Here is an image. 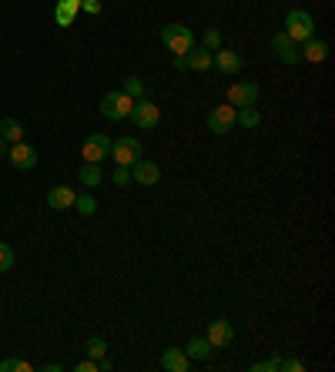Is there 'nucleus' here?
I'll use <instances>...</instances> for the list:
<instances>
[{
	"mask_svg": "<svg viewBox=\"0 0 335 372\" xmlns=\"http://www.w3.org/2000/svg\"><path fill=\"white\" fill-rule=\"evenodd\" d=\"M54 21L61 24V27H71V24H74V14H67V11H61V7H54Z\"/></svg>",
	"mask_w": 335,
	"mask_h": 372,
	"instance_id": "c756f323",
	"label": "nucleus"
},
{
	"mask_svg": "<svg viewBox=\"0 0 335 372\" xmlns=\"http://www.w3.org/2000/svg\"><path fill=\"white\" fill-rule=\"evenodd\" d=\"M212 352H215V346L205 339V336H195V339L185 346V356H188L191 362H208L212 359Z\"/></svg>",
	"mask_w": 335,
	"mask_h": 372,
	"instance_id": "dca6fc26",
	"label": "nucleus"
},
{
	"mask_svg": "<svg viewBox=\"0 0 335 372\" xmlns=\"http://www.w3.org/2000/svg\"><path fill=\"white\" fill-rule=\"evenodd\" d=\"M34 366L31 362H24V359H4L0 362V372H31Z\"/></svg>",
	"mask_w": 335,
	"mask_h": 372,
	"instance_id": "a878e982",
	"label": "nucleus"
},
{
	"mask_svg": "<svg viewBox=\"0 0 335 372\" xmlns=\"http://www.w3.org/2000/svg\"><path fill=\"white\" fill-rule=\"evenodd\" d=\"M4 151H7V141H4V138H0V158H4Z\"/></svg>",
	"mask_w": 335,
	"mask_h": 372,
	"instance_id": "c9c22d12",
	"label": "nucleus"
},
{
	"mask_svg": "<svg viewBox=\"0 0 335 372\" xmlns=\"http://www.w3.org/2000/svg\"><path fill=\"white\" fill-rule=\"evenodd\" d=\"M285 34H289L295 44H302V41H309V37H315V17L309 11H302V7H295V11L285 14Z\"/></svg>",
	"mask_w": 335,
	"mask_h": 372,
	"instance_id": "f03ea898",
	"label": "nucleus"
},
{
	"mask_svg": "<svg viewBox=\"0 0 335 372\" xmlns=\"http://www.w3.org/2000/svg\"><path fill=\"white\" fill-rule=\"evenodd\" d=\"M74 211H78V215H94V211H98V201H94V195H91V191H84V195H74Z\"/></svg>",
	"mask_w": 335,
	"mask_h": 372,
	"instance_id": "4be33fe9",
	"label": "nucleus"
},
{
	"mask_svg": "<svg viewBox=\"0 0 335 372\" xmlns=\"http://www.w3.org/2000/svg\"><path fill=\"white\" fill-rule=\"evenodd\" d=\"M131 108H134V98H128L124 91H108L100 98V114L108 121H124L131 114Z\"/></svg>",
	"mask_w": 335,
	"mask_h": 372,
	"instance_id": "7ed1b4c3",
	"label": "nucleus"
},
{
	"mask_svg": "<svg viewBox=\"0 0 335 372\" xmlns=\"http://www.w3.org/2000/svg\"><path fill=\"white\" fill-rule=\"evenodd\" d=\"M141 154H145V148H141V141L138 138H118V141H111V158L118 164H124V168H131L134 161H141Z\"/></svg>",
	"mask_w": 335,
	"mask_h": 372,
	"instance_id": "20e7f679",
	"label": "nucleus"
},
{
	"mask_svg": "<svg viewBox=\"0 0 335 372\" xmlns=\"http://www.w3.org/2000/svg\"><path fill=\"white\" fill-rule=\"evenodd\" d=\"M272 54L279 57L282 64H289V67H295L302 61V47L295 44V41H292L289 34L282 31V34H275V37H272Z\"/></svg>",
	"mask_w": 335,
	"mask_h": 372,
	"instance_id": "6e6552de",
	"label": "nucleus"
},
{
	"mask_svg": "<svg viewBox=\"0 0 335 372\" xmlns=\"http://www.w3.org/2000/svg\"><path fill=\"white\" fill-rule=\"evenodd\" d=\"M7 158H11V164L17 168V171H31V168H37V151L24 141H14L11 148H7Z\"/></svg>",
	"mask_w": 335,
	"mask_h": 372,
	"instance_id": "9d476101",
	"label": "nucleus"
},
{
	"mask_svg": "<svg viewBox=\"0 0 335 372\" xmlns=\"http://www.w3.org/2000/svg\"><path fill=\"white\" fill-rule=\"evenodd\" d=\"M0 138H4L7 144L24 141V124L17 118H4V121H0Z\"/></svg>",
	"mask_w": 335,
	"mask_h": 372,
	"instance_id": "aec40b11",
	"label": "nucleus"
},
{
	"mask_svg": "<svg viewBox=\"0 0 335 372\" xmlns=\"http://www.w3.org/2000/svg\"><path fill=\"white\" fill-rule=\"evenodd\" d=\"M131 181H138L141 188H155L161 181V168L158 161H134L131 164Z\"/></svg>",
	"mask_w": 335,
	"mask_h": 372,
	"instance_id": "9b49d317",
	"label": "nucleus"
},
{
	"mask_svg": "<svg viewBox=\"0 0 335 372\" xmlns=\"http://www.w3.org/2000/svg\"><path fill=\"white\" fill-rule=\"evenodd\" d=\"M302 61H312V64H322L325 57H329V44L319 41V37H309V41H302Z\"/></svg>",
	"mask_w": 335,
	"mask_h": 372,
	"instance_id": "f3484780",
	"label": "nucleus"
},
{
	"mask_svg": "<svg viewBox=\"0 0 335 372\" xmlns=\"http://www.w3.org/2000/svg\"><path fill=\"white\" fill-rule=\"evenodd\" d=\"M258 98H262V88L252 84V81H234L228 88V104L232 108H252V104H258Z\"/></svg>",
	"mask_w": 335,
	"mask_h": 372,
	"instance_id": "423d86ee",
	"label": "nucleus"
},
{
	"mask_svg": "<svg viewBox=\"0 0 335 372\" xmlns=\"http://www.w3.org/2000/svg\"><path fill=\"white\" fill-rule=\"evenodd\" d=\"M242 54H234V51H228V47H218V51H212V67H218L222 74L234 77L238 71H242Z\"/></svg>",
	"mask_w": 335,
	"mask_h": 372,
	"instance_id": "f8f14e48",
	"label": "nucleus"
},
{
	"mask_svg": "<svg viewBox=\"0 0 335 372\" xmlns=\"http://www.w3.org/2000/svg\"><path fill=\"white\" fill-rule=\"evenodd\" d=\"M234 111L232 104H218V108L208 111V131L212 134H228L234 128Z\"/></svg>",
	"mask_w": 335,
	"mask_h": 372,
	"instance_id": "1a4fd4ad",
	"label": "nucleus"
},
{
	"mask_svg": "<svg viewBox=\"0 0 335 372\" xmlns=\"http://www.w3.org/2000/svg\"><path fill=\"white\" fill-rule=\"evenodd\" d=\"M78 181L84 188H100V181H104V171H100L98 161H84L78 171Z\"/></svg>",
	"mask_w": 335,
	"mask_h": 372,
	"instance_id": "6ab92c4d",
	"label": "nucleus"
},
{
	"mask_svg": "<svg viewBox=\"0 0 335 372\" xmlns=\"http://www.w3.org/2000/svg\"><path fill=\"white\" fill-rule=\"evenodd\" d=\"M205 339L212 342L215 349H225V346H232V339H234L232 322H228V318H215V322H208V336H205Z\"/></svg>",
	"mask_w": 335,
	"mask_h": 372,
	"instance_id": "ddd939ff",
	"label": "nucleus"
},
{
	"mask_svg": "<svg viewBox=\"0 0 335 372\" xmlns=\"http://www.w3.org/2000/svg\"><path fill=\"white\" fill-rule=\"evenodd\" d=\"M81 158L84 161H108L111 158V138L108 134H88L84 144H81Z\"/></svg>",
	"mask_w": 335,
	"mask_h": 372,
	"instance_id": "0eeeda50",
	"label": "nucleus"
},
{
	"mask_svg": "<svg viewBox=\"0 0 335 372\" xmlns=\"http://www.w3.org/2000/svg\"><path fill=\"white\" fill-rule=\"evenodd\" d=\"M84 352H88V359L98 362L100 356H108V342L100 339V336H91V339L84 342Z\"/></svg>",
	"mask_w": 335,
	"mask_h": 372,
	"instance_id": "5701e85b",
	"label": "nucleus"
},
{
	"mask_svg": "<svg viewBox=\"0 0 335 372\" xmlns=\"http://www.w3.org/2000/svg\"><path fill=\"white\" fill-rule=\"evenodd\" d=\"M111 178H114V185H118V188H124L128 181H131V168H124V164H118Z\"/></svg>",
	"mask_w": 335,
	"mask_h": 372,
	"instance_id": "cd10ccee",
	"label": "nucleus"
},
{
	"mask_svg": "<svg viewBox=\"0 0 335 372\" xmlns=\"http://www.w3.org/2000/svg\"><path fill=\"white\" fill-rule=\"evenodd\" d=\"M185 67H188V71H198V74H205V71L212 67V51H205V47H191L188 54H185Z\"/></svg>",
	"mask_w": 335,
	"mask_h": 372,
	"instance_id": "a211bd4d",
	"label": "nucleus"
},
{
	"mask_svg": "<svg viewBox=\"0 0 335 372\" xmlns=\"http://www.w3.org/2000/svg\"><path fill=\"white\" fill-rule=\"evenodd\" d=\"M14 268V248L7 241H0V272H11Z\"/></svg>",
	"mask_w": 335,
	"mask_h": 372,
	"instance_id": "bb28decb",
	"label": "nucleus"
},
{
	"mask_svg": "<svg viewBox=\"0 0 335 372\" xmlns=\"http://www.w3.org/2000/svg\"><path fill=\"white\" fill-rule=\"evenodd\" d=\"M222 31H218V27H208V31L201 34V44H205V51H218V47H222Z\"/></svg>",
	"mask_w": 335,
	"mask_h": 372,
	"instance_id": "393cba45",
	"label": "nucleus"
},
{
	"mask_svg": "<svg viewBox=\"0 0 335 372\" xmlns=\"http://www.w3.org/2000/svg\"><path fill=\"white\" fill-rule=\"evenodd\" d=\"M47 208H54V211L74 208V188L71 185H54L51 191H47Z\"/></svg>",
	"mask_w": 335,
	"mask_h": 372,
	"instance_id": "4468645a",
	"label": "nucleus"
},
{
	"mask_svg": "<svg viewBox=\"0 0 335 372\" xmlns=\"http://www.w3.org/2000/svg\"><path fill=\"white\" fill-rule=\"evenodd\" d=\"M81 11H88V14H100V0H81Z\"/></svg>",
	"mask_w": 335,
	"mask_h": 372,
	"instance_id": "2f4dec72",
	"label": "nucleus"
},
{
	"mask_svg": "<svg viewBox=\"0 0 335 372\" xmlns=\"http://www.w3.org/2000/svg\"><path fill=\"white\" fill-rule=\"evenodd\" d=\"M74 369H78V372H98V362H94V359H84V362H78Z\"/></svg>",
	"mask_w": 335,
	"mask_h": 372,
	"instance_id": "473e14b6",
	"label": "nucleus"
},
{
	"mask_svg": "<svg viewBox=\"0 0 335 372\" xmlns=\"http://www.w3.org/2000/svg\"><path fill=\"white\" fill-rule=\"evenodd\" d=\"M255 372H279L282 369V359H268V362H255L252 366Z\"/></svg>",
	"mask_w": 335,
	"mask_h": 372,
	"instance_id": "c85d7f7f",
	"label": "nucleus"
},
{
	"mask_svg": "<svg viewBox=\"0 0 335 372\" xmlns=\"http://www.w3.org/2000/svg\"><path fill=\"white\" fill-rule=\"evenodd\" d=\"M282 369H292V372H302L305 366H302L299 359H282Z\"/></svg>",
	"mask_w": 335,
	"mask_h": 372,
	"instance_id": "72a5a7b5",
	"label": "nucleus"
},
{
	"mask_svg": "<svg viewBox=\"0 0 335 372\" xmlns=\"http://www.w3.org/2000/svg\"><path fill=\"white\" fill-rule=\"evenodd\" d=\"M171 64L178 67V71H185V54H175V61H171Z\"/></svg>",
	"mask_w": 335,
	"mask_h": 372,
	"instance_id": "f704fd0d",
	"label": "nucleus"
},
{
	"mask_svg": "<svg viewBox=\"0 0 335 372\" xmlns=\"http://www.w3.org/2000/svg\"><path fill=\"white\" fill-rule=\"evenodd\" d=\"M161 44H165L171 54H188L191 47H195V34H191V27H185V24H165V27H161Z\"/></svg>",
	"mask_w": 335,
	"mask_h": 372,
	"instance_id": "f257e3e1",
	"label": "nucleus"
},
{
	"mask_svg": "<svg viewBox=\"0 0 335 372\" xmlns=\"http://www.w3.org/2000/svg\"><path fill=\"white\" fill-rule=\"evenodd\" d=\"M128 118L141 128V131H155L158 128V121H161V111H158V104L155 101H148V98H141V101H134V108H131V114Z\"/></svg>",
	"mask_w": 335,
	"mask_h": 372,
	"instance_id": "39448f33",
	"label": "nucleus"
},
{
	"mask_svg": "<svg viewBox=\"0 0 335 372\" xmlns=\"http://www.w3.org/2000/svg\"><path fill=\"white\" fill-rule=\"evenodd\" d=\"M124 94H128V98H134V101H141L145 98V81H141V77H124Z\"/></svg>",
	"mask_w": 335,
	"mask_h": 372,
	"instance_id": "b1692460",
	"label": "nucleus"
},
{
	"mask_svg": "<svg viewBox=\"0 0 335 372\" xmlns=\"http://www.w3.org/2000/svg\"><path fill=\"white\" fill-rule=\"evenodd\" d=\"M57 7L67 11V14H78L81 11V0H57Z\"/></svg>",
	"mask_w": 335,
	"mask_h": 372,
	"instance_id": "7c9ffc66",
	"label": "nucleus"
},
{
	"mask_svg": "<svg viewBox=\"0 0 335 372\" xmlns=\"http://www.w3.org/2000/svg\"><path fill=\"white\" fill-rule=\"evenodd\" d=\"M191 366V359L185 356V349H178V346H168L165 352H161V369L168 372H185Z\"/></svg>",
	"mask_w": 335,
	"mask_h": 372,
	"instance_id": "2eb2a0df",
	"label": "nucleus"
},
{
	"mask_svg": "<svg viewBox=\"0 0 335 372\" xmlns=\"http://www.w3.org/2000/svg\"><path fill=\"white\" fill-rule=\"evenodd\" d=\"M234 124H242V128H248V131H252V128H258V124H262V114H258L255 104H252V108H238V111H234Z\"/></svg>",
	"mask_w": 335,
	"mask_h": 372,
	"instance_id": "412c9836",
	"label": "nucleus"
}]
</instances>
